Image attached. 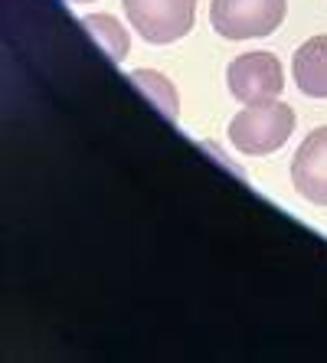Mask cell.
<instances>
[{"instance_id": "1", "label": "cell", "mask_w": 327, "mask_h": 363, "mask_svg": "<svg viewBox=\"0 0 327 363\" xmlns=\"http://www.w3.org/2000/svg\"><path fill=\"white\" fill-rule=\"evenodd\" d=\"M294 131V108L285 101H259L229 121V141L239 154L262 157L278 151Z\"/></svg>"}, {"instance_id": "2", "label": "cell", "mask_w": 327, "mask_h": 363, "mask_svg": "<svg viewBox=\"0 0 327 363\" xmlns=\"http://www.w3.org/2000/svg\"><path fill=\"white\" fill-rule=\"evenodd\" d=\"M288 0H213L210 23L223 40H259L285 20Z\"/></svg>"}, {"instance_id": "8", "label": "cell", "mask_w": 327, "mask_h": 363, "mask_svg": "<svg viewBox=\"0 0 327 363\" xmlns=\"http://www.w3.org/2000/svg\"><path fill=\"white\" fill-rule=\"evenodd\" d=\"M131 82L138 85V92H144L151 99V105L160 115H167L170 121L180 118V95H177L174 82H170L164 72H157V69H135V72H131Z\"/></svg>"}, {"instance_id": "7", "label": "cell", "mask_w": 327, "mask_h": 363, "mask_svg": "<svg viewBox=\"0 0 327 363\" xmlns=\"http://www.w3.org/2000/svg\"><path fill=\"white\" fill-rule=\"evenodd\" d=\"M82 26L89 30V36L99 43L101 52H105L111 62H121L128 56V50H131V36H128V30L118 23L111 13H85Z\"/></svg>"}, {"instance_id": "4", "label": "cell", "mask_w": 327, "mask_h": 363, "mask_svg": "<svg viewBox=\"0 0 327 363\" xmlns=\"http://www.w3.org/2000/svg\"><path fill=\"white\" fill-rule=\"evenodd\" d=\"M226 82L235 101L259 105V101H272L282 95L285 72H282V62L272 52H245V56H235L229 62Z\"/></svg>"}, {"instance_id": "5", "label": "cell", "mask_w": 327, "mask_h": 363, "mask_svg": "<svg viewBox=\"0 0 327 363\" xmlns=\"http://www.w3.org/2000/svg\"><path fill=\"white\" fill-rule=\"evenodd\" d=\"M292 184L308 203L327 206V125L314 128L294 151Z\"/></svg>"}, {"instance_id": "3", "label": "cell", "mask_w": 327, "mask_h": 363, "mask_svg": "<svg viewBox=\"0 0 327 363\" xmlns=\"http://www.w3.org/2000/svg\"><path fill=\"white\" fill-rule=\"evenodd\" d=\"M125 13L141 40L167 46L193 30L196 0H125Z\"/></svg>"}, {"instance_id": "6", "label": "cell", "mask_w": 327, "mask_h": 363, "mask_svg": "<svg viewBox=\"0 0 327 363\" xmlns=\"http://www.w3.org/2000/svg\"><path fill=\"white\" fill-rule=\"evenodd\" d=\"M294 85L308 99H327V33L311 36L298 46L292 60Z\"/></svg>"}, {"instance_id": "9", "label": "cell", "mask_w": 327, "mask_h": 363, "mask_svg": "<svg viewBox=\"0 0 327 363\" xmlns=\"http://www.w3.org/2000/svg\"><path fill=\"white\" fill-rule=\"evenodd\" d=\"M76 4H92V0H76Z\"/></svg>"}]
</instances>
